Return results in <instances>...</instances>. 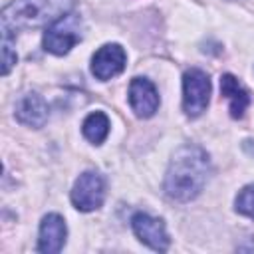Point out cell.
<instances>
[{"label":"cell","mask_w":254,"mask_h":254,"mask_svg":"<svg viewBox=\"0 0 254 254\" xmlns=\"http://www.w3.org/2000/svg\"><path fill=\"white\" fill-rule=\"evenodd\" d=\"M131 226H133V232L135 236L147 244L149 248L153 250H159V252H165L169 248V234L165 230V224L163 220L159 218H153L145 212H137L133 218H131Z\"/></svg>","instance_id":"cell-6"},{"label":"cell","mask_w":254,"mask_h":254,"mask_svg":"<svg viewBox=\"0 0 254 254\" xmlns=\"http://www.w3.org/2000/svg\"><path fill=\"white\" fill-rule=\"evenodd\" d=\"M105 198V183L99 173L85 171L79 175V179L73 185L71 190V202L81 212H91L103 204Z\"/></svg>","instance_id":"cell-5"},{"label":"cell","mask_w":254,"mask_h":254,"mask_svg":"<svg viewBox=\"0 0 254 254\" xmlns=\"http://www.w3.org/2000/svg\"><path fill=\"white\" fill-rule=\"evenodd\" d=\"M234 204H236V210H238L240 214L254 218V185L244 187V189L238 192Z\"/></svg>","instance_id":"cell-13"},{"label":"cell","mask_w":254,"mask_h":254,"mask_svg":"<svg viewBox=\"0 0 254 254\" xmlns=\"http://www.w3.org/2000/svg\"><path fill=\"white\" fill-rule=\"evenodd\" d=\"M16 119L28 127H42L48 121V103L38 93H26L16 103Z\"/></svg>","instance_id":"cell-10"},{"label":"cell","mask_w":254,"mask_h":254,"mask_svg":"<svg viewBox=\"0 0 254 254\" xmlns=\"http://www.w3.org/2000/svg\"><path fill=\"white\" fill-rule=\"evenodd\" d=\"M220 91H222V95L230 101V115H232L234 119H240V117L244 115L248 103H250V97H248L246 89L238 83V79H236L234 75L224 73V75L220 77Z\"/></svg>","instance_id":"cell-11"},{"label":"cell","mask_w":254,"mask_h":254,"mask_svg":"<svg viewBox=\"0 0 254 254\" xmlns=\"http://www.w3.org/2000/svg\"><path fill=\"white\" fill-rule=\"evenodd\" d=\"M210 99V79L202 69H189L183 75V109L189 117H198Z\"/></svg>","instance_id":"cell-4"},{"label":"cell","mask_w":254,"mask_h":254,"mask_svg":"<svg viewBox=\"0 0 254 254\" xmlns=\"http://www.w3.org/2000/svg\"><path fill=\"white\" fill-rule=\"evenodd\" d=\"M65 222L60 214H46L40 224V238H38V252L56 254L64 248L65 242Z\"/></svg>","instance_id":"cell-9"},{"label":"cell","mask_w":254,"mask_h":254,"mask_svg":"<svg viewBox=\"0 0 254 254\" xmlns=\"http://www.w3.org/2000/svg\"><path fill=\"white\" fill-rule=\"evenodd\" d=\"M71 8L73 0H14L2 10V36H10L16 30L52 26Z\"/></svg>","instance_id":"cell-2"},{"label":"cell","mask_w":254,"mask_h":254,"mask_svg":"<svg viewBox=\"0 0 254 254\" xmlns=\"http://www.w3.org/2000/svg\"><path fill=\"white\" fill-rule=\"evenodd\" d=\"M81 40V18L73 12L62 16L44 34V48L54 56L67 54Z\"/></svg>","instance_id":"cell-3"},{"label":"cell","mask_w":254,"mask_h":254,"mask_svg":"<svg viewBox=\"0 0 254 254\" xmlns=\"http://www.w3.org/2000/svg\"><path fill=\"white\" fill-rule=\"evenodd\" d=\"M81 131H83L85 139L91 141L93 145L103 143V139H105L107 133H109V119H107V115L101 113V111L89 113V115L85 117L83 125H81Z\"/></svg>","instance_id":"cell-12"},{"label":"cell","mask_w":254,"mask_h":254,"mask_svg":"<svg viewBox=\"0 0 254 254\" xmlns=\"http://www.w3.org/2000/svg\"><path fill=\"white\" fill-rule=\"evenodd\" d=\"M125 60L127 56L119 44H105L91 58V73L101 81L111 79L123 71Z\"/></svg>","instance_id":"cell-7"},{"label":"cell","mask_w":254,"mask_h":254,"mask_svg":"<svg viewBox=\"0 0 254 254\" xmlns=\"http://www.w3.org/2000/svg\"><path fill=\"white\" fill-rule=\"evenodd\" d=\"M16 64V54H12V46H10V38L2 36V73L6 75L10 71V67Z\"/></svg>","instance_id":"cell-14"},{"label":"cell","mask_w":254,"mask_h":254,"mask_svg":"<svg viewBox=\"0 0 254 254\" xmlns=\"http://www.w3.org/2000/svg\"><path fill=\"white\" fill-rule=\"evenodd\" d=\"M129 103L137 117H151L159 107V93L155 85L145 77H135L129 83Z\"/></svg>","instance_id":"cell-8"},{"label":"cell","mask_w":254,"mask_h":254,"mask_svg":"<svg viewBox=\"0 0 254 254\" xmlns=\"http://www.w3.org/2000/svg\"><path fill=\"white\" fill-rule=\"evenodd\" d=\"M210 177V161L206 151L196 145H183L175 151L167 175L165 192L169 198L189 202L200 194Z\"/></svg>","instance_id":"cell-1"}]
</instances>
